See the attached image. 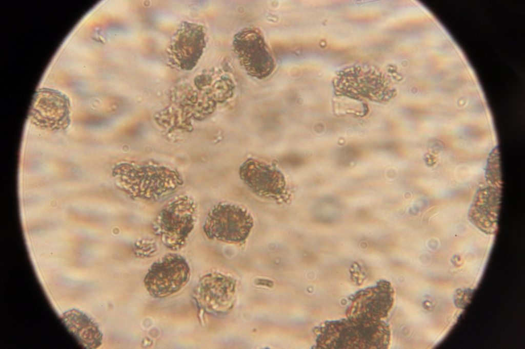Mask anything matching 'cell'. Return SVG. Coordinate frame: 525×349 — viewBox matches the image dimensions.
<instances>
[{"label": "cell", "mask_w": 525, "mask_h": 349, "mask_svg": "<svg viewBox=\"0 0 525 349\" xmlns=\"http://www.w3.org/2000/svg\"><path fill=\"white\" fill-rule=\"evenodd\" d=\"M394 290L390 282L381 280L373 287L361 290L351 299L346 315L355 321H378L388 317L394 303Z\"/></svg>", "instance_id": "obj_7"}, {"label": "cell", "mask_w": 525, "mask_h": 349, "mask_svg": "<svg viewBox=\"0 0 525 349\" xmlns=\"http://www.w3.org/2000/svg\"><path fill=\"white\" fill-rule=\"evenodd\" d=\"M316 331L318 348H387L390 340L389 326L382 320L327 321Z\"/></svg>", "instance_id": "obj_2"}, {"label": "cell", "mask_w": 525, "mask_h": 349, "mask_svg": "<svg viewBox=\"0 0 525 349\" xmlns=\"http://www.w3.org/2000/svg\"><path fill=\"white\" fill-rule=\"evenodd\" d=\"M239 174L243 182L258 195L276 198L285 191L284 174L266 163L249 159L240 167Z\"/></svg>", "instance_id": "obj_10"}, {"label": "cell", "mask_w": 525, "mask_h": 349, "mask_svg": "<svg viewBox=\"0 0 525 349\" xmlns=\"http://www.w3.org/2000/svg\"><path fill=\"white\" fill-rule=\"evenodd\" d=\"M190 276V269L186 259L177 254H168L152 264L144 284L151 296L164 298L184 288Z\"/></svg>", "instance_id": "obj_6"}, {"label": "cell", "mask_w": 525, "mask_h": 349, "mask_svg": "<svg viewBox=\"0 0 525 349\" xmlns=\"http://www.w3.org/2000/svg\"><path fill=\"white\" fill-rule=\"evenodd\" d=\"M29 119L42 128L64 127L69 121V102L66 96L51 89L38 90L31 106Z\"/></svg>", "instance_id": "obj_9"}, {"label": "cell", "mask_w": 525, "mask_h": 349, "mask_svg": "<svg viewBox=\"0 0 525 349\" xmlns=\"http://www.w3.org/2000/svg\"><path fill=\"white\" fill-rule=\"evenodd\" d=\"M232 48L240 65L250 76L263 79L275 70V59L259 29L247 27L238 32L234 36Z\"/></svg>", "instance_id": "obj_4"}, {"label": "cell", "mask_w": 525, "mask_h": 349, "mask_svg": "<svg viewBox=\"0 0 525 349\" xmlns=\"http://www.w3.org/2000/svg\"><path fill=\"white\" fill-rule=\"evenodd\" d=\"M61 319L68 331L84 347L96 348L101 345L103 335L96 323L86 314L72 310L64 313Z\"/></svg>", "instance_id": "obj_11"}, {"label": "cell", "mask_w": 525, "mask_h": 349, "mask_svg": "<svg viewBox=\"0 0 525 349\" xmlns=\"http://www.w3.org/2000/svg\"><path fill=\"white\" fill-rule=\"evenodd\" d=\"M118 187L133 199L156 201L175 191L183 184L174 170L154 162H125L113 170Z\"/></svg>", "instance_id": "obj_1"}, {"label": "cell", "mask_w": 525, "mask_h": 349, "mask_svg": "<svg viewBox=\"0 0 525 349\" xmlns=\"http://www.w3.org/2000/svg\"><path fill=\"white\" fill-rule=\"evenodd\" d=\"M235 281L219 273L204 276L193 291L197 306L210 313H222L229 310L234 301Z\"/></svg>", "instance_id": "obj_8"}, {"label": "cell", "mask_w": 525, "mask_h": 349, "mask_svg": "<svg viewBox=\"0 0 525 349\" xmlns=\"http://www.w3.org/2000/svg\"><path fill=\"white\" fill-rule=\"evenodd\" d=\"M195 211V203L191 197L182 194L174 198L163 207L154 221V233L168 249L180 250L194 228Z\"/></svg>", "instance_id": "obj_3"}, {"label": "cell", "mask_w": 525, "mask_h": 349, "mask_svg": "<svg viewBox=\"0 0 525 349\" xmlns=\"http://www.w3.org/2000/svg\"><path fill=\"white\" fill-rule=\"evenodd\" d=\"M253 226V218L246 209L233 204L219 203L208 213L203 230L210 239L238 243L247 238Z\"/></svg>", "instance_id": "obj_5"}, {"label": "cell", "mask_w": 525, "mask_h": 349, "mask_svg": "<svg viewBox=\"0 0 525 349\" xmlns=\"http://www.w3.org/2000/svg\"><path fill=\"white\" fill-rule=\"evenodd\" d=\"M500 192L481 191L475 197L469 211L472 222L487 233L497 229Z\"/></svg>", "instance_id": "obj_12"}]
</instances>
